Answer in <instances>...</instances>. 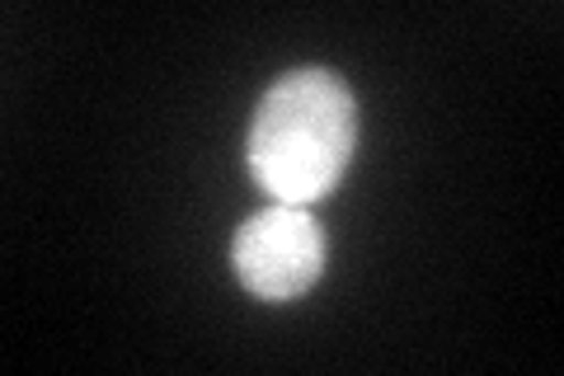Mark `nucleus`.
Here are the masks:
<instances>
[{
    "label": "nucleus",
    "instance_id": "1",
    "mask_svg": "<svg viewBox=\"0 0 564 376\" xmlns=\"http://www.w3.org/2000/svg\"><path fill=\"white\" fill-rule=\"evenodd\" d=\"M358 147V99L325 66L288 71L254 109L245 160L263 193L311 207L334 193Z\"/></svg>",
    "mask_w": 564,
    "mask_h": 376
},
{
    "label": "nucleus",
    "instance_id": "2",
    "mask_svg": "<svg viewBox=\"0 0 564 376\" xmlns=\"http://www.w3.org/2000/svg\"><path fill=\"white\" fill-rule=\"evenodd\" d=\"M236 278L259 301H292L325 273V230L296 203H273L236 230Z\"/></svg>",
    "mask_w": 564,
    "mask_h": 376
}]
</instances>
